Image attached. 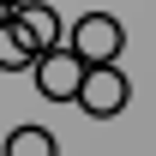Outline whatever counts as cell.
<instances>
[{
	"label": "cell",
	"instance_id": "cell-7",
	"mask_svg": "<svg viewBox=\"0 0 156 156\" xmlns=\"http://www.w3.org/2000/svg\"><path fill=\"white\" fill-rule=\"evenodd\" d=\"M6 18H12V6H6V0H0V24H6Z\"/></svg>",
	"mask_w": 156,
	"mask_h": 156
},
{
	"label": "cell",
	"instance_id": "cell-8",
	"mask_svg": "<svg viewBox=\"0 0 156 156\" xmlns=\"http://www.w3.org/2000/svg\"><path fill=\"white\" fill-rule=\"evenodd\" d=\"M6 6H12V12H18V6H30V0H6Z\"/></svg>",
	"mask_w": 156,
	"mask_h": 156
},
{
	"label": "cell",
	"instance_id": "cell-1",
	"mask_svg": "<svg viewBox=\"0 0 156 156\" xmlns=\"http://www.w3.org/2000/svg\"><path fill=\"white\" fill-rule=\"evenodd\" d=\"M120 48H126V30L114 12H84L72 24V54L84 66H120Z\"/></svg>",
	"mask_w": 156,
	"mask_h": 156
},
{
	"label": "cell",
	"instance_id": "cell-5",
	"mask_svg": "<svg viewBox=\"0 0 156 156\" xmlns=\"http://www.w3.org/2000/svg\"><path fill=\"white\" fill-rule=\"evenodd\" d=\"M6 156H60V144L48 126H18V132H6Z\"/></svg>",
	"mask_w": 156,
	"mask_h": 156
},
{
	"label": "cell",
	"instance_id": "cell-6",
	"mask_svg": "<svg viewBox=\"0 0 156 156\" xmlns=\"http://www.w3.org/2000/svg\"><path fill=\"white\" fill-rule=\"evenodd\" d=\"M36 60H42V54L30 48V36L6 18V24H0V66H36Z\"/></svg>",
	"mask_w": 156,
	"mask_h": 156
},
{
	"label": "cell",
	"instance_id": "cell-4",
	"mask_svg": "<svg viewBox=\"0 0 156 156\" xmlns=\"http://www.w3.org/2000/svg\"><path fill=\"white\" fill-rule=\"evenodd\" d=\"M12 24L30 36V48H36V54H54V48H60V12L48 6V0H30V6H18V12H12Z\"/></svg>",
	"mask_w": 156,
	"mask_h": 156
},
{
	"label": "cell",
	"instance_id": "cell-2",
	"mask_svg": "<svg viewBox=\"0 0 156 156\" xmlns=\"http://www.w3.org/2000/svg\"><path fill=\"white\" fill-rule=\"evenodd\" d=\"M30 72H36V90H42L48 102H78V90H84V72H90V66H84L72 48H54V54H42Z\"/></svg>",
	"mask_w": 156,
	"mask_h": 156
},
{
	"label": "cell",
	"instance_id": "cell-3",
	"mask_svg": "<svg viewBox=\"0 0 156 156\" xmlns=\"http://www.w3.org/2000/svg\"><path fill=\"white\" fill-rule=\"evenodd\" d=\"M126 96H132V84H126L120 66H90V72H84V90H78V108L96 114V120H108V114L126 108Z\"/></svg>",
	"mask_w": 156,
	"mask_h": 156
}]
</instances>
